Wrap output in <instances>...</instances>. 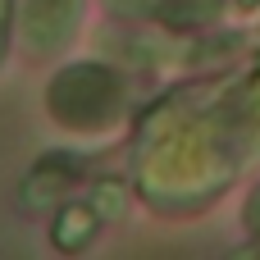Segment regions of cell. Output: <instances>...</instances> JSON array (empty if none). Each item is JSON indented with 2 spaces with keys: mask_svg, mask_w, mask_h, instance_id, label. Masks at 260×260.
<instances>
[{
  "mask_svg": "<svg viewBox=\"0 0 260 260\" xmlns=\"http://www.w3.org/2000/svg\"><path fill=\"white\" fill-rule=\"evenodd\" d=\"M59 96H73V110H64L59 119L64 123H101V119H110L114 110H119V82L101 69V64H78V69H69V73H59L55 78V87H50V101H59Z\"/></svg>",
  "mask_w": 260,
  "mask_h": 260,
  "instance_id": "1",
  "label": "cell"
},
{
  "mask_svg": "<svg viewBox=\"0 0 260 260\" xmlns=\"http://www.w3.org/2000/svg\"><path fill=\"white\" fill-rule=\"evenodd\" d=\"M96 201H101V206H96L101 215H119V210H123V187L101 183V187H96Z\"/></svg>",
  "mask_w": 260,
  "mask_h": 260,
  "instance_id": "5",
  "label": "cell"
},
{
  "mask_svg": "<svg viewBox=\"0 0 260 260\" xmlns=\"http://www.w3.org/2000/svg\"><path fill=\"white\" fill-rule=\"evenodd\" d=\"M73 23H78V0H32L23 32H27L32 50H55L69 41Z\"/></svg>",
  "mask_w": 260,
  "mask_h": 260,
  "instance_id": "2",
  "label": "cell"
},
{
  "mask_svg": "<svg viewBox=\"0 0 260 260\" xmlns=\"http://www.w3.org/2000/svg\"><path fill=\"white\" fill-rule=\"evenodd\" d=\"M96 224H101V210H96V206H87V201H78V206H64V210H59V219H55L50 238H55V247H59V251H78V247H87V242H91Z\"/></svg>",
  "mask_w": 260,
  "mask_h": 260,
  "instance_id": "3",
  "label": "cell"
},
{
  "mask_svg": "<svg viewBox=\"0 0 260 260\" xmlns=\"http://www.w3.org/2000/svg\"><path fill=\"white\" fill-rule=\"evenodd\" d=\"M165 14L174 23H201V18H210V0H169Z\"/></svg>",
  "mask_w": 260,
  "mask_h": 260,
  "instance_id": "4",
  "label": "cell"
},
{
  "mask_svg": "<svg viewBox=\"0 0 260 260\" xmlns=\"http://www.w3.org/2000/svg\"><path fill=\"white\" fill-rule=\"evenodd\" d=\"M238 5H256V0H238Z\"/></svg>",
  "mask_w": 260,
  "mask_h": 260,
  "instance_id": "7",
  "label": "cell"
},
{
  "mask_svg": "<svg viewBox=\"0 0 260 260\" xmlns=\"http://www.w3.org/2000/svg\"><path fill=\"white\" fill-rule=\"evenodd\" d=\"M247 224L260 229V192H256V201H251V210H247Z\"/></svg>",
  "mask_w": 260,
  "mask_h": 260,
  "instance_id": "6",
  "label": "cell"
}]
</instances>
